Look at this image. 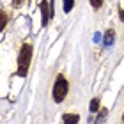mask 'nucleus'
<instances>
[{
	"mask_svg": "<svg viewBox=\"0 0 124 124\" xmlns=\"http://www.w3.org/2000/svg\"><path fill=\"white\" fill-rule=\"evenodd\" d=\"M30 59H32V46L30 44H23L18 57V76H27L29 73V66H30Z\"/></svg>",
	"mask_w": 124,
	"mask_h": 124,
	"instance_id": "f257e3e1",
	"label": "nucleus"
},
{
	"mask_svg": "<svg viewBox=\"0 0 124 124\" xmlns=\"http://www.w3.org/2000/svg\"><path fill=\"white\" fill-rule=\"evenodd\" d=\"M67 91H69V83H67V80L64 76H59L57 82H55V85H53V99L57 101V103H60V101L66 98Z\"/></svg>",
	"mask_w": 124,
	"mask_h": 124,
	"instance_id": "f03ea898",
	"label": "nucleus"
},
{
	"mask_svg": "<svg viewBox=\"0 0 124 124\" xmlns=\"http://www.w3.org/2000/svg\"><path fill=\"white\" fill-rule=\"evenodd\" d=\"M39 7H41V14H43V27L48 25V20H50V4L46 2V0H41V4H39Z\"/></svg>",
	"mask_w": 124,
	"mask_h": 124,
	"instance_id": "7ed1b4c3",
	"label": "nucleus"
},
{
	"mask_svg": "<svg viewBox=\"0 0 124 124\" xmlns=\"http://www.w3.org/2000/svg\"><path fill=\"white\" fill-rule=\"evenodd\" d=\"M78 121H80V117L76 114H66L64 115V124H78Z\"/></svg>",
	"mask_w": 124,
	"mask_h": 124,
	"instance_id": "20e7f679",
	"label": "nucleus"
},
{
	"mask_svg": "<svg viewBox=\"0 0 124 124\" xmlns=\"http://www.w3.org/2000/svg\"><path fill=\"white\" fill-rule=\"evenodd\" d=\"M114 30H108V32H106V36H105V44H106V46H110V44L112 43H114Z\"/></svg>",
	"mask_w": 124,
	"mask_h": 124,
	"instance_id": "39448f33",
	"label": "nucleus"
},
{
	"mask_svg": "<svg viewBox=\"0 0 124 124\" xmlns=\"http://www.w3.org/2000/svg\"><path fill=\"white\" fill-rule=\"evenodd\" d=\"M73 5H75V0H64V11L66 13H69L73 9Z\"/></svg>",
	"mask_w": 124,
	"mask_h": 124,
	"instance_id": "423d86ee",
	"label": "nucleus"
},
{
	"mask_svg": "<svg viewBox=\"0 0 124 124\" xmlns=\"http://www.w3.org/2000/svg\"><path fill=\"white\" fill-rule=\"evenodd\" d=\"M89 108H91V112H96L99 108V99H92L91 101V106H89Z\"/></svg>",
	"mask_w": 124,
	"mask_h": 124,
	"instance_id": "0eeeda50",
	"label": "nucleus"
},
{
	"mask_svg": "<svg viewBox=\"0 0 124 124\" xmlns=\"http://www.w3.org/2000/svg\"><path fill=\"white\" fill-rule=\"evenodd\" d=\"M91 5L94 9H99L101 5H103V0H91Z\"/></svg>",
	"mask_w": 124,
	"mask_h": 124,
	"instance_id": "6e6552de",
	"label": "nucleus"
},
{
	"mask_svg": "<svg viewBox=\"0 0 124 124\" xmlns=\"http://www.w3.org/2000/svg\"><path fill=\"white\" fill-rule=\"evenodd\" d=\"M106 114H108L106 110H101V114H99V124H105V117H106ZM96 124H98V122H96Z\"/></svg>",
	"mask_w": 124,
	"mask_h": 124,
	"instance_id": "1a4fd4ad",
	"label": "nucleus"
},
{
	"mask_svg": "<svg viewBox=\"0 0 124 124\" xmlns=\"http://www.w3.org/2000/svg\"><path fill=\"white\" fill-rule=\"evenodd\" d=\"M5 23H7V14H5L4 11H2V23H0V29H4Z\"/></svg>",
	"mask_w": 124,
	"mask_h": 124,
	"instance_id": "9d476101",
	"label": "nucleus"
},
{
	"mask_svg": "<svg viewBox=\"0 0 124 124\" xmlns=\"http://www.w3.org/2000/svg\"><path fill=\"white\" fill-rule=\"evenodd\" d=\"M23 2H25V0H13V5H14V7H20Z\"/></svg>",
	"mask_w": 124,
	"mask_h": 124,
	"instance_id": "9b49d317",
	"label": "nucleus"
},
{
	"mask_svg": "<svg viewBox=\"0 0 124 124\" xmlns=\"http://www.w3.org/2000/svg\"><path fill=\"white\" fill-rule=\"evenodd\" d=\"M121 18L124 20V11H121Z\"/></svg>",
	"mask_w": 124,
	"mask_h": 124,
	"instance_id": "f8f14e48",
	"label": "nucleus"
},
{
	"mask_svg": "<svg viewBox=\"0 0 124 124\" xmlns=\"http://www.w3.org/2000/svg\"><path fill=\"white\" fill-rule=\"evenodd\" d=\"M122 119H124V115H122Z\"/></svg>",
	"mask_w": 124,
	"mask_h": 124,
	"instance_id": "ddd939ff",
	"label": "nucleus"
}]
</instances>
